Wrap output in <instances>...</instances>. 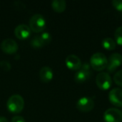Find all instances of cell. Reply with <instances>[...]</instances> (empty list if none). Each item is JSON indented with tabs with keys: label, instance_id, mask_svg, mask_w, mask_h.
<instances>
[{
	"label": "cell",
	"instance_id": "cell-1",
	"mask_svg": "<svg viewBox=\"0 0 122 122\" xmlns=\"http://www.w3.org/2000/svg\"><path fill=\"white\" fill-rule=\"evenodd\" d=\"M24 107V100L23 97L19 94H14L11 96L6 103L8 110L13 114L20 113Z\"/></svg>",
	"mask_w": 122,
	"mask_h": 122
},
{
	"label": "cell",
	"instance_id": "cell-2",
	"mask_svg": "<svg viewBox=\"0 0 122 122\" xmlns=\"http://www.w3.org/2000/svg\"><path fill=\"white\" fill-rule=\"evenodd\" d=\"M108 64L107 56L100 52L94 54L90 58V65L95 71H102L105 69Z\"/></svg>",
	"mask_w": 122,
	"mask_h": 122
},
{
	"label": "cell",
	"instance_id": "cell-3",
	"mask_svg": "<svg viewBox=\"0 0 122 122\" xmlns=\"http://www.w3.org/2000/svg\"><path fill=\"white\" fill-rule=\"evenodd\" d=\"M46 27L45 18L39 14L33 15L29 20V28L35 33H39Z\"/></svg>",
	"mask_w": 122,
	"mask_h": 122
},
{
	"label": "cell",
	"instance_id": "cell-4",
	"mask_svg": "<svg viewBox=\"0 0 122 122\" xmlns=\"http://www.w3.org/2000/svg\"><path fill=\"white\" fill-rule=\"evenodd\" d=\"M91 74V65L87 62H84L81 64L80 69L75 74L74 79L77 83H83L89 79Z\"/></svg>",
	"mask_w": 122,
	"mask_h": 122
},
{
	"label": "cell",
	"instance_id": "cell-5",
	"mask_svg": "<svg viewBox=\"0 0 122 122\" xmlns=\"http://www.w3.org/2000/svg\"><path fill=\"white\" fill-rule=\"evenodd\" d=\"M96 83L100 89L108 90L112 84V80L108 73L100 72L96 77Z\"/></svg>",
	"mask_w": 122,
	"mask_h": 122
},
{
	"label": "cell",
	"instance_id": "cell-6",
	"mask_svg": "<svg viewBox=\"0 0 122 122\" xmlns=\"http://www.w3.org/2000/svg\"><path fill=\"white\" fill-rule=\"evenodd\" d=\"M94 107V102L93 99L88 97L80 98L76 102V108L81 112H91Z\"/></svg>",
	"mask_w": 122,
	"mask_h": 122
},
{
	"label": "cell",
	"instance_id": "cell-7",
	"mask_svg": "<svg viewBox=\"0 0 122 122\" xmlns=\"http://www.w3.org/2000/svg\"><path fill=\"white\" fill-rule=\"evenodd\" d=\"M104 119L105 122H122V111L117 108H109L104 112Z\"/></svg>",
	"mask_w": 122,
	"mask_h": 122
},
{
	"label": "cell",
	"instance_id": "cell-8",
	"mask_svg": "<svg viewBox=\"0 0 122 122\" xmlns=\"http://www.w3.org/2000/svg\"><path fill=\"white\" fill-rule=\"evenodd\" d=\"M122 64V56L119 53H113L110 55L107 69L109 72H114Z\"/></svg>",
	"mask_w": 122,
	"mask_h": 122
},
{
	"label": "cell",
	"instance_id": "cell-9",
	"mask_svg": "<svg viewBox=\"0 0 122 122\" xmlns=\"http://www.w3.org/2000/svg\"><path fill=\"white\" fill-rule=\"evenodd\" d=\"M1 50L8 54H12L17 51L18 50V44L12 39H6L2 41L1 44Z\"/></svg>",
	"mask_w": 122,
	"mask_h": 122
},
{
	"label": "cell",
	"instance_id": "cell-10",
	"mask_svg": "<svg viewBox=\"0 0 122 122\" xmlns=\"http://www.w3.org/2000/svg\"><path fill=\"white\" fill-rule=\"evenodd\" d=\"M109 99L113 105L122 107V89L114 88L112 89L109 94Z\"/></svg>",
	"mask_w": 122,
	"mask_h": 122
},
{
	"label": "cell",
	"instance_id": "cell-11",
	"mask_svg": "<svg viewBox=\"0 0 122 122\" xmlns=\"http://www.w3.org/2000/svg\"><path fill=\"white\" fill-rule=\"evenodd\" d=\"M65 63H66L67 68L74 71H79L82 64L81 59L79 58V56L74 54L69 55L66 58Z\"/></svg>",
	"mask_w": 122,
	"mask_h": 122
},
{
	"label": "cell",
	"instance_id": "cell-12",
	"mask_svg": "<svg viewBox=\"0 0 122 122\" xmlns=\"http://www.w3.org/2000/svg\"><path fill=\"white\" fill-rule=\"evenodd\" d=\"M14 34L19 40H25L29 37L31 34V29L29 26L26 24H19L14 29Z\"/></svg>",
	"mask_w": 122,
	"mask_h": 122
},
{
	"label": "cell",
	"instance_id": "cell-13",
	"mask_svg": "<svg viewBox=\"0 0 122 122\" xmlns=\"http://www.w3.org/2000/svg\"><path fill=\"white\" fill-rule=\"evenodd\" d=\"M53 71L49 66H43L39 71V78L42 82L48 83L53 79Z\"/></svg>",
	"mask_w": 122,
	"mask_h": 122
},
{
	"label": "cell",
	"instance_id": "cell-14",
	"mask_svg": "<svg viewBox=\"0 0 122 122\" xmlns=\"http://www.w3.org/2000/svg\"><path fill=\"white\" fill-rule=\"evenodd\" d=\"M51 7L57 13L64 11L66 7V2L64 0H54L51 2Z\"/></svg>",
	"mask_w": 122,
	"mask_h": 122
},
{
	"label": "cell",
	"instance_id": "cell-15",
	"mask_svg": "<svg viewBox=\"0 0 122 122\" xmlns=\"http://www.w3.org/2000/svg\"><path fill=\"white\" fill-rule=\"evenodd\" d=\"M102 46L107 50H114L116 49L117 46L116 41L113 39L109 37L104 38L102 41Z\"/></svg>",
	"mask_w": 122,
	"mask_h": 122
},
{
	"label": "cell",
	"instance_id": "cell-16",
	"mask_svg": "<svg viewBox=\"0 0 122 122\" xmlns=\"http://www.w3.org/2000/svg\"><path fill=\"white\" fill-rule=\"evenodd\" d=\"M30 44L33 48H36V49L41 48L44 46L40 38V36H35L34 37H33L32 39L31 40Z\"/></svg>",
	"mask_w": 122,
	"mask_h": 122
},
{
	"label": "cell",
	"instance_id": "cell-17",
	"mask_svg": "<svg viewBox=\"0 0 122 122\" xmlns=\"http://www.w3.org/2000/svg\"><path fill=\"white\" fill-rule=\"evenodd\" d=\"M114 36L116 43L120 46H122V26H119L116 29Z\"/></svg>",
	"mask_w": 122,
	"mask_h": 122
},
{
	"label": "cell",
	"instance_id": "cell-18",
	"mask_svg": "<svg viewBox=\"0 0 122 122\" xmlns=\"http://www.w3.org/2000/svg\"><path fill=\"white\" fill-rule=\"evenodd\" d=\"M40 38L44 44V45H47L51 41V36L49 32H44L40 35Z\"/></svg>",
	"mask_w": 122,
	"mask_h": 122
},
{
	"label": "cell",
	"instance_id": "cell-19",
	"mask_svg": "<svg viewBox=\"0 0 122 122\" xmlns=\"http://www.w3.org/2000/svg\"><path fill=\"white\" fill-rule=\"evenodd\" d=\"M114 80L115 81V83L122 87V69L118 71L114 76Z\"/></svg>",
	"mask_w": 122,
	"mask_h": 122
},
{
	"label": "cell",
	"instance_id": "cell-20",
	"mask_svg": "<svg viewBox=\"0 0 122 122\" xmlns=\"http://www.w3.org/2000/svg\"><path fill=\"white\" fill-rule=\"evenodd\" d=\"M0 67L5 71H8L11 69V65L10 64L9 61H6V60H3L1 61H0Z\"/></svg>",
	"mask_w": 122,
	"mask_h": 122
},
{
	"label": "cell",
	"instance_id": "cell-21",
	"mask_svg": "<svg viewBox=\"0 0 122 122\" xmlns=\"http://www.w3.org/2000/svg\"><path fill=\"white\" fill-rule=\"evenodd\" d=\"M112 4L117 10L122 11V0H114Z\"/></svg>",
	"mask_w": 122,
	"mask_h": 122
},
{
	"label": "cell",
	"instance_id": "cell-22",
	"mask_svg": "<svg viewBox=\"0 0 122 122\" xmlns=\"http://www.w3.org/2000/svg\"><path fill=\"white\" fill-rule=\"evenodd\" d=\"M14 6L18 9V10H21V9H24L25 8V4L20 1H16L14 3Z\"/></svg>",
	"mask_w": 122,
	"mask_h": 122
},
{
	"label": "cell",
	"instance_id": "cell-23",
	"mask_svg": "<svg viewBox=\"0 0 122 122\" xmlns=\"http://www.w3.org/2000/svg\"><path fill=\"white\" fill-rule=\"evenodd\" d=\"M11 122H26L24 119L21 116H15L12 117Z\"/></svg>",
	"mask_w": 122,
	"mask_h": 122
},
{
	"label": "cell",
	"instance_id": "cell-24",
	"mask_svg": "<svg viewBox=\"0 0 122 122\" xmlns=\"http://www.w3.org/2000/svg\"><path fill=\"white\" fill-rule=\"evenodd\" d=\"M0 122H9L7 119L4 117H0Z\"/></svg>",
	"mask_w": 122,
	"mask_h": 122
},
{
	"label": "cell",
	"instance_id": "cell-25",
	"mask_svg": "<svg viewBox=\"0 0 122 122\" xmlns=\"http://www.w3.org/2000/svg\"></svg>",
	"mask_w": 122,
	"mask_h": 122
}]
</instances>
